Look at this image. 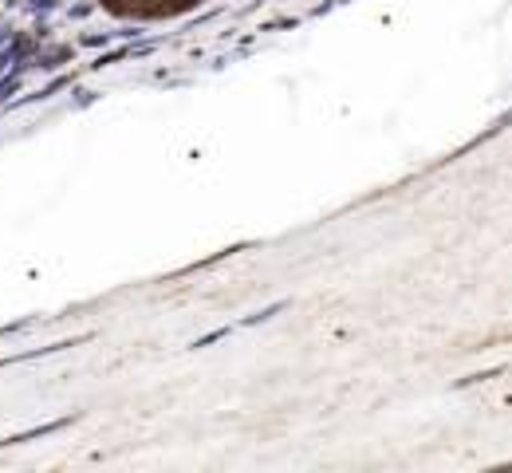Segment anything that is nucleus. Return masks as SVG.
Instances as JSON below:
<instances>
[]
</instances>
